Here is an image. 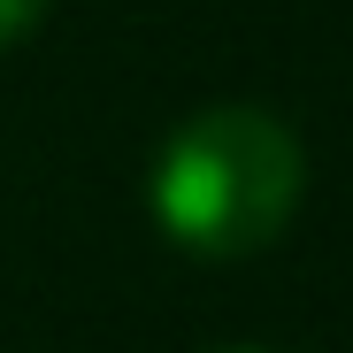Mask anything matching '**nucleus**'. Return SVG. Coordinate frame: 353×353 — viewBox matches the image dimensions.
Masks as SVG:
<instances>
[{
	"label": "nucleus",
	"mask_w": 353,
	"mask_h": 353,
	"mask_svg": "<svg viewBox=\"0 0 353 353\" xmlns=\"http://www.w3.org/2000/svg\"><path fill=\"white\" fill-rule=\"evenodd\" d=\"M307 200V146L276 108L215 100L176 123L146 169V208L169 246L200 261H246L276 246Z\"/></svg>",
	"instance_id": "obj_1"
},
{
	"label": "nucleus",
	"mask_w": 353,
	"mask_h": 353,
	"mask_svg": "<svg viewBox=\"0 0 353 353\" xmlns=\"http://www.w3.org/2000/svg\"><path fill=\"white\" fill-rule=\"evenodd\" d=\"M208 353H269V345H208Z\"/></svg>",
	"instance_id": "obj_3"
},
{
	"label": "nucleus",
	"mask_w": 353,
	"mask_h": 353,
	"mask_svg": "<svg viewBox=\"0 0 353 353\" xmlns=\"http://www.w3.org/2000/svg\"><path fill=\"white\" fill-rule=\"evenodd\" d=\"M54 8V0H0V54L8 46H23L31 31H39V16Z\"/></svg>",
	"instance_id": "obj_2"
}]
</instances>
